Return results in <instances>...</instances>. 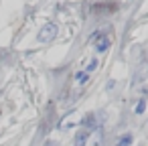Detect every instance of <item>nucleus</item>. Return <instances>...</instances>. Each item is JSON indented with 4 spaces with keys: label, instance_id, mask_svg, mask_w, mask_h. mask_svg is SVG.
I'll return each instance as SVG.
<instances>
[{
    "label": "nucleus",
    "instance_id": "nucleus-1",
    "mask_svg": "<svg viewBox=\"0 0 148 146\" xmlns=\"http://www.w3.org/2000/svg\"><path fill=\"white\" fill-rule=\"evenodd\" d=\"M57 33H59L57 25H55V23H47V25L39 31V43H49V41H53V39L57 37Z\"/></svg>",
    "mask_w": 148,
    "mask_h": 146
},
{
    "label": "nucleus",
    "instance_id": "nucleus-2",
    "mask_svg": "<svg viewBox=\"0 0 148 146\" xmlns=\"http://www.w3.org/2000/svg\"><path fill=\"white\" fill-rule=\"evenodd\" d=\"M73 146H87V134H85L83 130H79V132L75 134V142H73Z\"/></svg>",
    "mask_w": 148,
    "mask_h": 146
},
{
    "label": "nucleus",
    "instance_id": "nucleus-3",
    "mask_svg": "<svg viewBox=\"0 0 148 146\" xmlns=\"http://www.w3.org/2000/svg\"><path fill=\"white\" fill-rule=\"evenodd\" d=\"M110 45H112V41H110V39H103V41H99V43L95 45V51L103 53V51H108V49H110Z\"/></svg>",
    "mask_w": 148,
    "mask_h": 146
},
{
    "label": "nucleus",
    "instance_id": "nucleus-4",
    "mask_svg": "<svg viewBox=\"0 0 148 146\" xmlns=\"http://www.w3.org/2000/svg\"><path fill=\"white\" fill-rule=\"evenodd\" d=\"M118 146H132V134H124L118 140Z\"/></svg>",
    "mask_w": 148,
    "mask_h": 146
},
{
    "label": "nucleus",
    "instance_id": "nucleus-5",
    "mask_svg": "<svg viewBox=\"0 0 148 146\" xmlns=\"http://www.w3.org/2000/svg\"><path fill=\"white\" fill-rule=\"evenodd\" d=\"M75 79L83 85V83H87V79H89V75H87V71H79L77 75H75Z\"/></svg>",
    "mask_w": 148,
    "mask_h": 146
},
{
    "label": "nucleus",
    "instance_id": "nucleus-6",
    "mask_svg": "<svg viewBox=\"0 0 148 146\" xmlns=\"http://www.w3.org/2000/svg\"><path fill=\"white\" fill-rule=\"evenodd\" d=\"M144 110H146V97H140V101L136 106V114H144Z\"/></svg>",
    "mask_w": 148,
    "mask_h": 146
},
{
    "label": "nucleus",
    "instance_id": "nucleus-7",
    "mask_svg": "<svg viewBox=\"0 0 148 146\" xmlns=\"http://www.w3.org/2000/svg\"><path fill=\"white\" fill-rule=\"evenodd\" d=\"M101 35H103V33H101V31H95V33H93V35H91V37H89V39H87V41H97V39H99V37H101Z\"/></svg>",
    "mask_w": 148,
    "mask_h": 146
},
{
    "label": "nucleus",
    "instance_id": "nucleus-8",
    "mask_svg": "<svg viewBox=\"0 0 148 146\" xmlns=\"http://www.w3.org/2000/svg\"><path fill=\"white\" fill-rule=\"evenodd\" d=\"M95 67H97V61L93 59V61H89V65H87V71H93Z\"/></svg>",
    "mask_w": 148,
    "mask_h": 146
},
{
    "label": "nucleus",
    "instance_id": "nucleus-9",
    "mask_svg": "<svg viewBox=\"0 0 148 146\" xmlns=\"http://www.w3.org/2000/svg\"><path fill=\"white\" fill-rule=\"evenodd\" d=\"M47 146H53V144H51V142H49V144H47Z\"/></svg>",
    "mask_w": 148,
    "mask_h": 146
}]
</instances>
